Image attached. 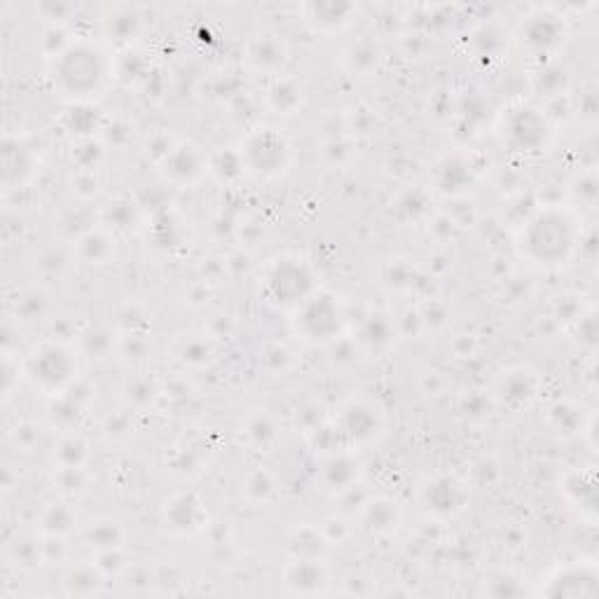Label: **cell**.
I'll return each mask as SVG.
<instances>
[{"instance_id": "4dcf8cb0", "label": "cell", "mask_w": 599, "mask_h": 599, "mask_svg": "<svg viewBox=\"0 0 599 599\" xmlns=\"http://www.w3.org/2000/svg\"><path fill=\"white\" fill-rule=\"evenodd\" d=\"M567 85H569V73L555 60L541 62L538 71L532 75V89L538 96H563Z\"/></svg>"}, {"instance_id": "4fadbf2b", "label": "cell", "mask_w": 599, "mask_h": 599, "mask_svg": "<svg viewBox=\"0 0 599 599\" xmlns=\"http://www.w3.org/2000/svg\"><path fill=\"white\" fill-rule=\"evenodd\" d=\"M597 581V565L590 559H576V563L555 567L538 592L548 597H595Z\"/></svg>"}, {"instance_id": "f1b7e54d", "label": "cell", "mask_w": 599, "mask_h": 599, "mask_svg": "<svg viewBox=\"0 0 599 599\" xmlns=\"http://www.w3.org/2000/svg\"><path fill=\"white\" fill-rule=\"evenodd\" d=\"M8 557L10 563L19 569H35L45 563V538H38L31 534L17 536L12 544L8 546Z\"/></svg>"}, {"instance_id": "6da1fadb", "label": "cell", "mask_w": 599, "mask_h": 599, "mask_svg": "<svg viewBox=\"0 0 599 599\" xmlns=\"http://www.w3.org/2000/svg\"><path fill=\"white\" fill-rule=\"evenodd\" d=\"M115 52L104 38H71L50 60L54 92L73 106H92L115 83Z\"/></svg>"}, {"instance_id": "d590c367", "label": "cell", "mask_w": 599, "mask_h": 599, "mask_svg": "<svg viewBox=\"0 0 599 599\" xmlns=\"http://www.w3.org/2000/svg\"><path fill=\"white\" fill-rule=\"evenodd\" d=\"M396 333V325L394 321L386 317V314H373L368 317V321L363 323V342H368V344H375V346H382L389 342V338Z\"/></svg>"}, {"instance_id": "d6986e66", "label": "cell", "mask_w": 599, "mask_h": 599, "mask_svg": "<svg viewBox=\"0 0 599 599\" xmlns=\"http://www.w3.org/2000/svg\"><path fill=\"white\" fill-rule=\"evenodd\" d=\"M559 492L567 499V504L581 513L588 523L597 517V473L592 467L571 469L559 480Z\"/></svg>"}, {"instance_id": "484cf974", "label": "cell", "mask_w": 599, "mask_h": 599, "mask_svg": "<svg viewBox=\"0 0 599 599\" xmlns=\"http://www.w3.org/2000/svg\"><path fill=\"white\" fill-rule=\"evenodd\" d=\"M83 536L96 553H108V550L125 548L127 530L118 523V520L99 517V520H92L89 525H85Z\"/></svg>"}, {"instance_id": "52a82bcc", "label": "cell", "mask_w": 599, "mask_h": 599, "mask_svg": "<svg viewBox=\"0 0 599 599\" xmlns=\"http://www.w3.org/2000/svg\"><path fill=\"white\" fill-rule=\"evenodd\" d=\"M501 146L515 154H538L550 143L553 127L544 108L534 104H513L499 118Z\"/></svg>"}, {"instance_id": "5b68a950", "label": "cell", "mask_w": 599, "mask_h": 599, "mask_svg": "<svg viewBox=\"0 0 599 599\" xmlns=\"http://www.w3.org/2000/svg\"><path fill=\"white\" fill-rule=\"evenodd\" d=\"M242 169L258 181H277L286 177L293 164V143L284 129L263 125L250 129L237 148Z\"/></svg>"}, {"instance_id": "7402d4cb", "label": "cell", "mask_w": 599, "mask_h": 599, "mask_svg": "<svg viewBox=\"0 0 599 599\" xmlns=\"http://www.w3.org/2000/svg\"><path fill=\"white\" fill-rule=\"evenodd\" d=\"M3 181H6V188L8 190H14V188H22L26 183L33 181L35 177V167H38V154L35 150L22 141V139H12L8 137L6 139V146H3Z\"/></svg>"}, {"instance_id": "7a4b0ae2", "label": "cell", "mask_w": 599, "mask_h": 599, "mask_svg": "<svg viewBox=\"0 0 599 599\" xmlns=\"http://www.w3.org/2000/svg\"><path fill=\"white\" fill-rule=\"evenodd\" d=\"M581 244V216L571 206L538 208L520 229L517 248L536 267L567 265Z\"/></svg>"}, {"instance_id": "44dd1931", "label": "cell", "mask_w": 599, "mask_h": 599, "mask_svg": "<svg viewBox=\"0 0 599 599\" xmlns=\"http://www.w3.org/2000/svg\"><path fill=\"white\" fill-rule=\"evenodd\" d=\"M304 99H307L304 85L293 75L281 73L267 83L265 106L267 110L279 115V118H293V115L302 110Z\"/></svg>"}, {"instance_id": "836d02e7", "label": "cell", "mask_w": 599, "mask_h": 599, "mask_svg": "<svg viewBox=\"0 0 599 599\" xmlns=\"http://www.w3.org/2000/svg\"><path fill=\"white\" fill-rule=\"evenodd\" d=\"M375 122H377V110L368 106H359L346 113L344 129L350 131V137H371V133H375Z\"/></svg>"}, {"instance_id": "f546056e", "label": "cell", "mask_w": 599, "mask_h": 599, "mask_svg": "<svg viewBox=\"0 0 599 599\" xmlns=\"http://www.w3.org/2000/svg\"><path fill=\"white\" fill-rule=\"evenodd\" d=\"M52 459L54 467H87L89 461L87 438L75 431H64L62 438L56 440Z\"/></svg>"}, {"instance_id": "30bf717a", "label": "cell", "mask_w": 599, "mask_h": 599, "mask_svg": "<svg viewBox=\"0 0 599 599\" xmlns=\"http://www.w3.org/2000/svg\"><path fill=\"white\" fill-rule=\"evenodd\" d=\"M384 434V415L375 403L350 400L340 408L335 436L344 438L342 450H361Z\"/></svg>"}, {"instance_id": "8d00e7d4", "label": "cell", "mask_w": 599, "mask_h": 599, "mask_svg": "<svg viewBox=\"0 0 599 599\" xmlns=\"http://www.w3.org/2000/svg\"><path fill=\"white\" fill-rule=\"evenodd\" d=\"M277 494V482L267 471H256L246 480V496L250 501H269Z\"/></svg>"}, {"instance_id": "5bb4252c", "label": "cell", "mask_w": 599, "mask_h": 599, "mask_svg": "<svg viewBox=\"0 0 599 599\" xmlns=\"http://www.w3.org/2000/svg\"><path fill=\"white\" fill-rule=\"evenodd\" d=\"M211 169L208 158L202 152V148L192 146L188 141H181L171 146L160 160L162 177L173 185H195L204 173Z\"/></svg>"}, {"instance_id": "8fae6325", "label": "cell", "mask_w": 599, "mask_h": 599, "mask_svg": "<svg viewBox=\"0 0 599 599\" xmlns=\"http://www.w3.org/2000/svg\"><path fill=\"white\" fill-rule=\"evenodd\" d=\"M288 56H291V50H288L284 38L275 31L254 33L242 47L244 68L256 75H265L269 81L284 73Z\"/></svg>"}, {"instance_id": "4316f807", "label": "cell", "mask_w": 599, "mask_h": 599, "mask_svg": "<svg viewBox=\"0 0 599 599\" xmlns=\"http://www.w3.org/2000/svg\"><path fill=\"white\" fill-rule=\"evenodd\" d=\"M548 413H550V427L555 429L557 436H565V438H576L578 434H584L588 424L586 408L569 400L555 403Z\"/></svg>"}, {"instance_id": "e0dca14e", "label": "cell", "mask_w": 599, "mask_h": 599, "mask_svg": "<svg viewBox=\"0 0 599 599\" xmlns=\"http://www.w3.org/2000/svg\"><path fill=\"white\" fill-rule=\"evenodd\" d=\"M361 461L356 450H333L328 452L319 467V482L321 490L328 494H342L356 488L361 480Z\"/></svg>"}, {"instance_id": "2e32d148", "label": "cell", "mask_w": 599, "mask_h": 599, "mask_svg": "<svg viewBox=\"0 0 599 599\" xmlns=\"http://www.w3.org/2000/svg\"><path fill=\"white\" fill-rule=\"evenodd\" d=\"M206 520H208L206 504L202 496L192 490L173 494L164 506V527L171 534L179 536L195 534L206 525Z\"/></svg>"}, {"instance_id": "ba28073f", "label": "cell", "mask_w": 599, "mask_h": 599, "mask_svg": "<svg viewBox=\"0 0 599 599\" xmlns=\"http://www.w3.org/2000/svg\"><path fill=\"white\" fill-rule=\"evenodd\" d=\"M417 504L429 517L446 523V520H454L469 509L471 488L469 482L457 473H431L419 482Z\"/></svg>"}, {"instance_id": "603a6c76", "label": "cell", "mask_w": 599, "mask_h": 599, "mask_svg": "<svg viewBox=\"0 0 599 599\" xmlns=\"http://www.w3.org/2000/svg\"><path fill=\"white\" fill-rule=\"evenodd\" d=\"M382 62L384 54L382 45L375 41V35H361L342 52V68L352 77H373L375 73H379Z\"/></svg>"}, {"instance_id": "9c48e42d", "label": "cell", "mask_w": 599, "mask_h": 599, "mask_svg": "<svg viewBox=\"0 0 599 599\" xmlns=\"http://www.w3.org/2000/svg\"><path fill=\"white\" fill-rule=\"evenodd\" d=\"M567 33L569 29L563 14L550 8H538L523 17L517 38L532 56L541 62H548L557 54V50L565 45Z\"/></svg>"}, {"instance_id": "277c9868", "label": "cell", "mask_w": 599, "mask_h": 599, "mask_svg": "<svg viewBox=\"0 0 599 599\" xmlns=\"http://www.w3.org/2000/svg\"><path fill=\"white\" fill-rule=\"evenodd\" d=\"M314 265L300 254H284L265 265L260 291L269 304L293 309L319 288Z\"/></svg>"}, {"instance_id": "d6a6232c", "label": "cell", "mask_w": 599, "mask_h": 599, "mask_svg": "<svg viewBox=\"0 0 599 599\" xmlns=\"http://www.w3.org/2000/svg\"><path fill=\"white\" fill-rule=\"evenodd\" d=\"M244 436L256 450H269L279 440V424L269 413H256L246 419Z\"/></svg>"}, {"instance_id": "d4e9b609", "label": "cell", "mask_w": 599, "mask_h": 599, "mask_svg": "<svg viewBox=\"0 0 599 599\" xmlns=\"http://www.w3.org/2000/svg\"><path fill=\"white\" fill-rule=\"evenodd\" d=\"M73 254L77 258H81V260L89 263V265H106V263H110V258H115L113 229H108L106 225L85 229L83 235L75 239Z\"/></svg>"}, {"instance_id": "7c38bea8", "label": "cell", "mask_w": 599, "mask_h": 599, "mask_svg": "<svg viewBox=\"0 0 599 599\" xmlns=\"http://www.w3.org/2000/svg\"><path fill=\"white\" fill-rule=\"evenodd\" d=\"M541 394V377L530 365H511L501 371L494 382V398L509 413H523L536 403Z\"/></svg>"}, {"instance_id": "ac0fdd59", "label": "cell", "mask_w": 599, "mask_h": 599, "mask_svg": "<svg viewBox=\"0 0 599 599\" xmlns=\"http://www.w3.org/2000/svg\"><path fill=\"white\" fill-rule=\"evenodd\" d=\"M359 8L342 0H325V3H304L302 22L321 35H335L354 24Z\"/></svg>"}, {"instance_id": "8992f818", "label": "cell", "mask_w": 599, "mask_h": 599, "mask_svg": "<svg viewBox=\"0 0 599 599\" xmlns=\"http://www.w3.org/2000/svg\"><path fill=\"white\" fill-rule=\"evenodd\" d=\"M293 333L312 346H325L333 344L342 335L344 325V307L342 300L325 291V288H317V291L302 300L293 309Z\"/></svg>"}, {"instance_id": "3957f363", "label": "cell", "mask_w": 599, "mask_h": 599, "mask_svg": "<svg viewBox=\"0 0 599 599\" xmlns=\"http://www.w3.org/2000/svg\"><path fill=\"white\" fill-rule=\"evenodd\" d=\"M22 371L38 392L64 396L81 382V356L64 340H43L31 346Z\"/></svg>"}, {"instance_id": "83f0119b", "label": "cell", "mask_w": 599, "mask_h": 599, "mask_svg": "<svg viewBox=\"0 0 599 599\" xmlns=\"http://www.w3.org/2000/svg\"><path fill=\"white\" fill-rule=\"evenodd\" d=\"M92 475L87 467H54L52 473V488L60 494V499L75 501L89 492Z\"/></svg>"}, {"instance_id": "9a60e30c", "label": "cell", "mask_w": 599, "mask_h": 599, "mask_svg": "<svg viewBox=\"0 0 599 599\" xmlns=\"http://www.w3.org/2000/svg\"><path fill=\"white\" fill-rule=\"evenodd\" d=\"M281 581L293 595H319L331 584V569L323 563V557L291 555L281 569Z\"/></svg>"}, {"instance_id": "1f68e13d", "label": "cell", "mask_w": 599, "mask_h": 599, "mask_svg": "<svg viewBox=\"0 0 599 599\" xmlns=\"http://www.w3.org/2000/svg\"><path fill=\"white\" fill-rule=\"evenodd\" d=\"M101 584L104 569L96 563H77L64 576V586L68 595H94L101 588Z\"/></svg>"}, {"instance_id": "cb8c5ba5", "label": "cell", "mask_w": 599, "mask_h": 599, "mask_svg": "<svg viewBox=\"0 0 599 599\" xmlns=\"http://www.w3.org/2000/svg\"><path fill=\"white\" fill-rule=\"evenodd\" d=\"M35 530L47 538H66L77 532V513L73 501L56 499L45 504L35 517Z\"/></svg>"}, {"instance_id": "ffe728a7", "label": "cell", "mask_w": 599, "mask_h": 599, "mask_svg": "<svg viewBox=\"0 0 599 599\" xmlns=\"http://www.w3.org/2000/svg\"><path fill=\"white\" fill-rule=\"evenodd\" d=\"M359 523L373 536L389 538L400 530L403 509L398 506L396 499L377 494V496H371L368 501H363V506L359 511Z\"/></svg>"}, {"instance_id": "e575fe53", "label": "cell", "mask_w": 599, "mask_h": 599, "mask_svg": "<svg viewBox=\"0 0 599 599\" xmlns=\"http://www.w3.org/2000/svg\"><path fill=\"white\" fill-rule=\"evenodd\" d=\"M214 356H216V346L206 338H190L179 350V359L188 365H206L214 361Z\"/></svg>"}]
</instances>
